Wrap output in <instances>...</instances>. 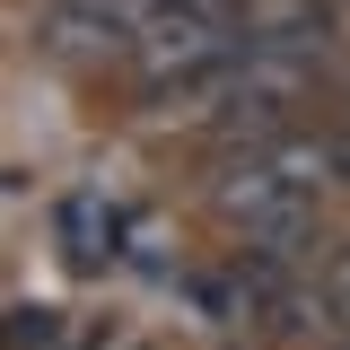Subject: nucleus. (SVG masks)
Instances as JSON below:
<instances>
[{"label": "nucleus", "mask_w": 350, "mask_h": 350, "mask_svg": "<svg viewBox=\"0 0 350 350\" xmlns=\"http://www.w3.org/2000/svg\"><path fill=\"white\" fill-rule=\"evenodd\" d=\"M342 175H350V123H342Z\"/></svg>", "instance_id": "obj_4"}, {"label": "nucleus", "mask_w": 350, "mask_h": 350, "mask_svg": "<svg viewBox=\"0 0 350 350\" xmlns=\"http://www.w3.org/2000/svg\"><path fill=\"white\" fill-rule=\"evenodd\" d=\"M315 271H324V289H333V298H342V315H350V245H333Z\"/></svg>", "instance_id": "obj_3"}, {"label": "nucleus", "mask_w": 350, "mask_h": 350, "mask_svg": "<svg viewBox=\"0 0 350 350\" xmlns=\"http://www.w3.org/2000/svg\"><path fill=\"white\" fill-rule=\"evenodd\" d=\"M245 53V9H158L149 36L131 44V79L149 88V105L175 96V88L211 79Z\"/></svg>", "instance_id": "obj_2"}, {"label": "nucleus", "mask_w": 350, "mask_h": 350, "mask_svg": "<svg viewBox=\"0 0 350 350\" xmlns=\"http://www.w3.org/2000/svg\"><path fill=\"white\" fill-rule=\"evenodd\" d=\"M211 211L237 228V245H280V254H298L306 237H324V193L289 184L262 149H237V158L211 175Z\"/></svg>", "instance_id": "obj_1"}, {"label": "nucleus", "mask_w": 350, "mask_h": 350, "mask_svg": "<svg viewBox=\"0 0 350 350\" xmlns=\"http://www.w3.org/2000/svg\"><path fill=\"white\" fill-rule=\"evenodd\" d=\"M342 123H350V79H342Z\"/></svg>", "instance_id": "obj_5"}]
</instances>
